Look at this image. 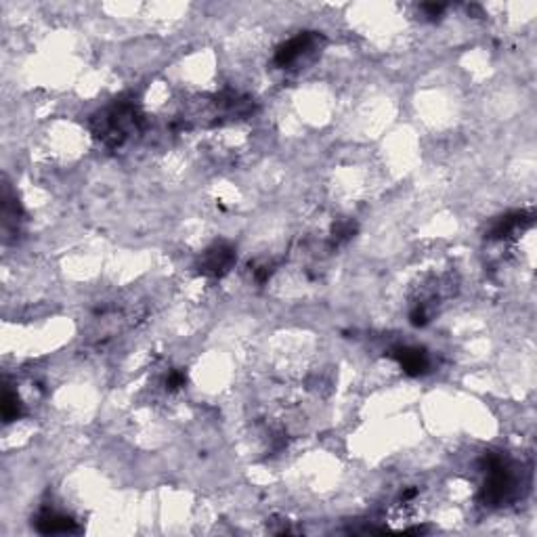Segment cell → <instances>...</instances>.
Instances as JSON below:
<instances>
[{
	"label": "cell",
	"instance_id": "6da1fadb",
	"mask_svg": "<svg viewBox=\"0 0 537 537\" xmlns=\"http://www.w3.org/2000/svg\"><path fill=\"white\" fill-rule=\"evenodd\" d=\"M315 45H317V38L313 34H300V36L292 38L288 45H283L279 49L275 61H277L279 67H290V65L298 63L303 57H307V55L311 53L315 49Z\"/></svg>",
	"mask_w": 537,
	"mask_h": 537
},
{
	"label": "cell",
	"instance_id": "7a4b0ae2",
	"mask_svg": "<svg viewBox=\"0 0 537 537\" xmlns=\"http://www.w3.org/2000/svg\"><path fill=\"white\" fill-rule=\"evenodd\" d=\"M38 527L43 533H67L76 529L74 521L59 512H45L38 521Z\"/></svg>",
	"mask_w": 537,
	"mask_h": 537
},
{
	"label": "cell",
	"instance_id": "3957f363",
	"mask_svg": "<svg viewBox=\"0 0 537 537\" xmlns=\"http://www.w3.org/2000/svg\"><path fill=\"white\" fill-rule=\"evenodd\" d=\"M231 263H233V252H231V248L218 246V248L208 252L206 263H204V271L220 275V273H225L227 268L231 267Z\"/></svg>",
	"mask_w": 537,
	"mask_h": 537
},
{
	"label": "cell",
	"instance_id": "277c9868",
	"mask_svg": "<svg viewBox=\"0 0 537 537\" xmlns=\"http://www.w3.org/2000/svg\"><path fill=\"white\" fill-rule=\"evenodd\" d=\"M399 361L403 366V370L409 372V374H420L429 366L426 355L422 351H418V349H403L401 355H399Z\"/></svg>",
	"mask_w": 537,
	"mask_h": 537
}]
</instances>
